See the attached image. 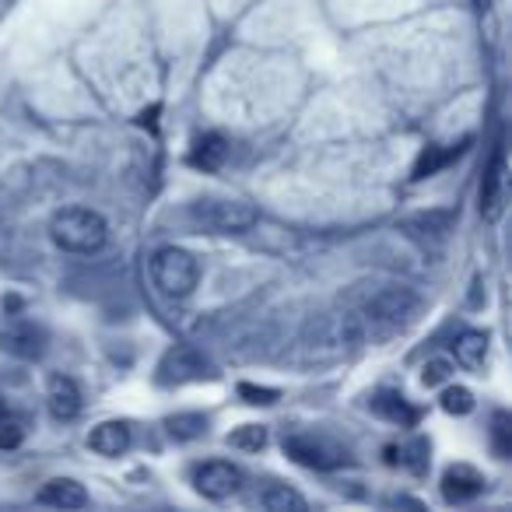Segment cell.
Here are the masks:
<instances>
[{
    "label": "cell",
    "mask_w": 512,
    "mask_h": 512,
    "mask_svg": "<svg viewBox=\"0 0 512 512\" xmlns=\"http://www.w3.org/2000/svg\"><path fill=\"white\" fill-rule=\"evenodd\" d=\"M50 235L64 253L92 256L106 246L109 225L99 211H92V207H60L50 221Z\"/></svg>",
    "instance_id": "1"
},
{
    "label": "cell",
    "mask_w": 512,
    "mask_h": 512,
    "mask_svg": "<svg viewBox=\"0 0 512 512\" xmlns=\"http://www.w3.org/2000/svg\"><path fill=\"white\" fill-rule=\"evenodd\" d=\"M151 281H155L158 292L169 295V299H186V295H193V288H197V281H200L197 256L179 246L158 249V253L151 256Z\"/></svg>",
    "instance_id": "2"
},
{
    "label": "cell",
    "mask_w": 512,
    "mask_h": 512,
    "mask_svg": "<svg viewBox=\"0 0 512 512\" xmlns=\"http://www.w3.org/2000/svg\"><path fill=\"white\" fill-rule=\"evenodd\" d=\"M190 218L197 221L204 232L214 235H242L256 225V207L242 204V200H200L190 207Z\"/></svg>",
    "instance_id": "3"
},
{
    "label": "cell",
    "mask_w": 512,
    "mask_h": 512,
    "mask_svg": "<svg viewBox=\"0 0 512 512\" xmlns=\"http://www.w3.org/2000/svg\"><path fill=\"white\" fill-rule=\"evenodd\" d=\"M418 313H421V299L411 288H383V292H376L365 302V320L386 330L407 327V323L418 320Z\"/></svg>",
    "instance_id": "4"
},
{
    "label": "cell",
    "mask_w": 512,
    "mask_h": 512,
    "mask_svg": "<svg viewBox=\"0 0 512 512\" xmlns=\"http://www.w3.org/2000/svg\"><path fill=\"white\" fill-rule=\"evenodd\" d=\"M193 488H197L204 498L221 502V498L235 495V491L242 488V470L235 467V463L211 460V463H204V467H197V474H193Z\"/></svg>",
    "instance_id": "5"
},
{
    "label": "cell",
    "mask_w": 512,
    "mask_h": 512,
    "mask_svg": "<svg viewBox=\"0 0 512 512\" xmlns=\"http://www.w3.org/2000/svg\"><path fill=\"white\" fill-rule=\"evenodd\" d=\"M46 348V334L29 320H8L0 327V351H8L25 362H36Z\"/></svg>",
    "instance_id": "6"
},
{
    "label": "cell",
    "mask_w": 512,
    "mask_h": 512,
    "mask_svg": "<svg viewBox=\"0 0 512 512\" xmlns=\"http://www.w3.org/2000/svg\"><path fill=\"white\" fill-rule=\"evenodd\" d=\"M285 453L292 456L295 463L313 467V470H334L344 463L341 449L323 439H313V435H292V439H285Z\"/></svg>",
    "instance_id": "7"
},
{
    "label": "cell",
    "mask_w": 512,
    "mask_h": 512,
    "mask_svg": "<svg viewBox=\"0 0 512 512\" xmlns=\"http://www.w3.org/2000/svg\"><path fill=\"white\" fill-rule=\"evenodd\" d=\"M505 207V144L498 141L491 151V162L481 179V214L484 221H498Z\"/></svg>",
    "instance_id": "8"
},
{
    "label": "cell",
    "mask_w": 512,
    "mask_h": 512,
    "mask_svg": "<svg viewBox=\"0 0 512 512\" xmlns=\"http://www.w3.org/2000/svg\"><path fill=\"white\" fill-rule=\"evenodd\" d=\"M481 491H484V477L477 474L474 467H467V463H456V467H449L446 474H442V498H446L449 505L470 502V498H477Z\"/></svg>",
    "instance_id": "9"
},
{
    "label": "cell",
    "mask_w": 512,
    "mask_h": 512,
    "mask_svg": "<svg viewBox=\"0 0 512 512\" xmlns=\"http://www.w3.org/2000/svg\"><path fill=\"white\" fill-rule=\"evenodd\" d=\"M46 400H50L53 418H60V421H74L81 414V407H85L78 383H74L71 376H50V393H46Z\"/></svg>",
    "instance_id": "10"
},
{
    "label": "cell",
    "mask_w": 512,
    "mask_h": 512,
    "mask_svg": "<svg viewBox=\"0 0 512 512\" xmlns=\"http://www.w3.org/2000/svg\"><path fill=\"white\" fill-rule=\"evenodd\" d=\"M165 383H186V379H200L207 372V358L197 348L183 344V348L169 351V358L162 362Z\"/></svg>",
    "instance_id": "11"
},
{
    "label": "cell",
    "mask_w": 512,
    "mask_h": 512,
    "mask_svg": "<svg viewBox=\"0 0 512 512\" xmlns=\"http://www.w3.org/2000/svg\"><path fill=\"white\" fill-rule=\"evenodd\" d=\"M36 498L43 505H53V509H85L88 505L85 484L71 481V477H57V481L43 484V491H39Z\"/></svg>",
    "instance_id": "12"
},
{
    "label": "cell",
    "mask_w": 512,
    "mask_h": 512,
    "mask_svg": "<svg viewBox=\"0 0 512 512\" xmlns=\"http://www.w3.org/2000/svg\"><path fill=\"white\" fill-rule=\"evenodd\" d=\"M88 446L99 456H123L130 449V428L123 421H102L88 435Z\"/></svg>",
    "instance_id": "13"
},
{
    "label": "cell",
    "mask_w": 512,
    "mask_h": 512,
    "mask_svg": "<svg viewBox=\"0 0 512 512\" xmlns=\"http://www.w3.org/2000/svg\"><path fill=\"white\" fill-rule=\"evenodd\" d=\"M453 221H456L453 211H421L400 221V232L418 235V239H442L453 228Z\"/></svg>",
    "instance_id": "14"
},
{
    "label": "cell",
    "mask_w": 512,
    "mask_h": 512,
    "mask_svg": "<svg viewBox=\"0 0 512 512\" xmlns=\"http://www.w3.org/2000/svg\"><path fill=\"white\" fill-rule=\"evenodd\" d=\"M372 411H376L379 418L393 421V425H404V428L418 421V411H414V407L407 404L400 393H390V390L376 393V400H372Z\"/></svg>",
    "instance_id": "15"
},
{
    "label": "cell",
    "mask_w": 512,
    "mask_h": 512,
    "mask_svg": "<svg viewBox=\"0 0 512 512\" xmlns=\"http://www.w3.org/2000/svg\"><path fill=\"white\" fill-rule=\"evenodd\" d=\"M225 155H228L225 137H221V134H204L197 144H193L190 162L197 165V169H204V172H214V169H221V162H225Z\"/></svg>",
    "instance_id": "16"
},
{
    "label": "cell",
    "mask_w": 512,
    "mask_h": 512,
    "mask_svg": "<svg viewBox=\"0 0 512 512\" xmlns=\"http://www.w3.org/2000/svg\"><path fill=\"white\" fill-rule=\"evenodd\" d=\"M456 362L467 365V369H481L484 358H488V334L481 330H467V334L456 337Z\"/></svg>",
    "instance_id": "17"
},
{
    "label": "cell",
    "mask_w": 512,
    "mask_h": 512,
    "mask_svg": "<svg viewBox=\"0 0 512 512\" xmlns=\"http://www.w3.org/2000/svg\"><path fill=\"white\" fill-rule=\"evenodd\" d=\"M260 505H264L267 512H306V498L295 488H288V484H271V488L260 495Z\"/></svg>",
    "instance_id": "18"
},
{
    "label": "cell",
    "mask_w": 512,
    "mask_h": 512,
    "mask_svg": "<svg viewBox=\"0 0 512 512\" xmlns=\"http://www.w3.org/2000/svg\"><path fill=\"white\" fill-rule=\"evenodd\" d=\"M463 148H467V141H463L460 148H425V151H421V158H418V165H414V179L435 176V172H439L442 165L453 162V158L460 155Z\"/></svg>",
    "instance_id": "19"
},
{
    "label": "cell",
    "mask_w": 512,
    "mask_h": 512,
    "mask_svg": "<svg viewBox=\"0 0 512 512\" xmlns=\"http://www.w3.org/2000/svg\"><path fill=\"white\" fill-rule=\"evenodd\" d=\"M165 428H169L172 439L190 442V439H200V435L207 432V418L204 414H172V418L165 421Z\"/></svg>",
    "instance_id": "20"
},
{
    "label": "cell",
    "mask_w": 512,
    "mask_h": 512,
    "mask_svg": "<svg viewBox=\"0 0 512 512\" xmlns=\"http://www.w3.org/2000/svg\"><path fill=\"white\" fill-rule=\"evenodd\" d=\"M228 446L232 449H242V453H260L267 446V428L264 425H242L228 435Z\"/></svg>",
    "instance_id": "21"
},
{
    "label": "cell",
    "mask_w": 512,
    "mask_h": 512,
    "mask_svg": "<svg viewBox=\"0 0 512 512\" xmlns=\"http://www.w3.org/2000/svg\"><path fill=\"white\" fill-rule=\"evenodd\" d=\"M442 411L463 418V414L474 411V393H470L467 386H449V390L442 393Z\"/></svg>",
    "instance_id": "22"
},
{
    "label": "cell",
    "mask_w": 512,
    "mask_h": 512,
    "mask_svg": "<svg viewBox=\"0 0 512 512\" xmlns=\"http://www.w3.org/2000/svg\"><path fill=\"white\" fill-rule=\"evenodd\" d=\"M491 446H495V453L502 456H512V418L505 411L495 414V425H491Z\"/></svg>",
    "instance_id": "23"
},
{
    "label": "cell",
    "mask_w": 512,
    "mask_h": 512,
    "mask_svg": "<svg viewBox=\"0 0 512 512\" xmlns=\"http://www.w3.org/2000/svg\"><path fill=\"white\" fill-rule=\"evenodd\" d=\"M449 376H453V365H449L446 358H432V362L425 365V372H421V383H425V386H442Z\"/></svg>",
    "instance_id": "24"
},
{
    "label": "cell",
    "mask_w": 512,
    "mask_h": 512,
    "mask_svg": "<svg viewBox=\"0 0 512 512\" xmlns=\"http://www.w3.org/2000/svg\"><path fill=\"white\" fill-rule=\"evenodd\" d=\"M239 397H246L249 404H260V407H267V404H278V397H281V393H278V390H267V386L242 383V386H239Z\"/></svg>",
    "instance_id": "25"
},
{
    "label": "cell",
    "mask_w": 512,
    "mask_h": 512,
    "mask_svg": "<svg viewBox=\"0 0 512 512\" xmlns=\"http://www.w3.org/2000/svg\"><path fill=\"white\" fill-rule=\"evenodd\" d=\"M22 439H25V432L18 425H4V421H0V449H18L22 446Z\"/></svg>",
    "instance_id": "26"
},
{
    "label": "cell",
    "mask_w": 512,
    "mask_h": 512,
    "mask_svg": "<svg viewBox=\"0 0 512 512\" xmlns=\"http://www.w3.org/2000/svg\"><path fill=\"white\" fill-rule=\"evenodd\" d=\"M0 421H8V407H4V400H0Z\"/></svg>",
    "instance_id": "27"
}]
</instances>
